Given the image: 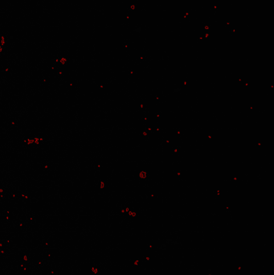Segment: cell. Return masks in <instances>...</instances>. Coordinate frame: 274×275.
<instances>
[{
	"instance_id": "obj_1",
	"label": "cell",
	"mask_w": 274,
	"mask_h": 275,
	"mask_svg": "<svg viewBox=\"0 0 274 275\" xmlns=\"http://www.w3.org/2000/svg\"><path fill=\"white\" fill-rule=\"evenodd\" d=\"M147 176L148 173L147 171H146V170H142V171L139 172V177H140L141 179H145Z\"/></svg>"
},
{
	"instance_id": "obj_3",
	"label": "cell",
	"mask_w": 274,
	"mask_h": 275,
	"mask_svg": "<svg viewBox=\"0 0 274 275\" xmlns=\"http://www.w3.org/2000/svg\"><path fill=\"white\" fill-rule=\"evenodd\" d=\"M134 32H141V28H135V29H134Z\"/></svg>"
},
{
	"instance_id": "obj_4",
	"label": "cell",
	"mask_w": 274,
	"mask_h": 275,
	"mask_svg": "<svg viewBox=\"0 0 274 275\" xmlns=\"http://www.w3.org/2000/svg\"><path fill=\"white\" fill-rule=\"evenodd\" d=\"M181 90V89H176V90H174V92H179Z\"/></svg>"
},
{
	"instance_id": "obj_2",
	"label": "cell",
	"mask_w": 274,
	"mask_h": 275,
	"mask_svg": "<svg viewBox=\"0 0 274 275\" xmlns=\"http://www.w3.org/2000/svg\"><path fill=\"white\" fill-rule=\"evenodd\" d=\"M129 215L130 217H134V216H136V212L134 211H130L129 212Z\"/></svg>"
}]
</instances>
